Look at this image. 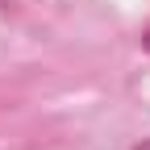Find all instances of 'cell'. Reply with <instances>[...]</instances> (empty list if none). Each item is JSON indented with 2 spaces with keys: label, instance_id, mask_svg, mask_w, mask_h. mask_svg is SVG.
Returning a JSON list of instances; mask_svg holds the SVG:
<instances>
[{
  "label": "cell",
  "instance_id": "obj_2",
  "mask_svg": "<svg viewBox=\"0 0 150 150\" xmlns=\"http://www.w3.org/2000/svg\"><path fill=\"white\" fill-rule=\"evenodd\" d=\"M134 150H150V138H146V142H138V146H134Z\"/></svg>",
  "mask_w": 150,
  "mask_h": 150
},
{
  "label": "cell",
  "instance_id": "obj_1",
  "mask_svg": "<svg viewBox=\"0 0 150 150\" xmlns=\"http://www.w3.org/2000/svg\"><path fill=\"white\" fill-rule=\"evenodd\" d=\"M142 46H146V50H150V29H146V33H142Z\"/></svg>",
  "mask_w": 150,
  "mask_h": 150
}]
</instances>
